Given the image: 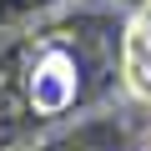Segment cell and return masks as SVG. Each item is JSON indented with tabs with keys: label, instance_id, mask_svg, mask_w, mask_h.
<instances>
[{
	"label": "cell",
	"instance_id": "obj_1",
	"mask_svg": "<svg viewBox=\"0 0 151 151\" xmlns=\"http://www.w3.org/2000/svg\"><path fill=\"white\" fill-rule=\"evenodd\" d=\"M121 81L136 101H151V25L136 20L121 35Z\"/></svg>",
	"mask_w": 151,
	"mask_h": 151
}]
</instances>
